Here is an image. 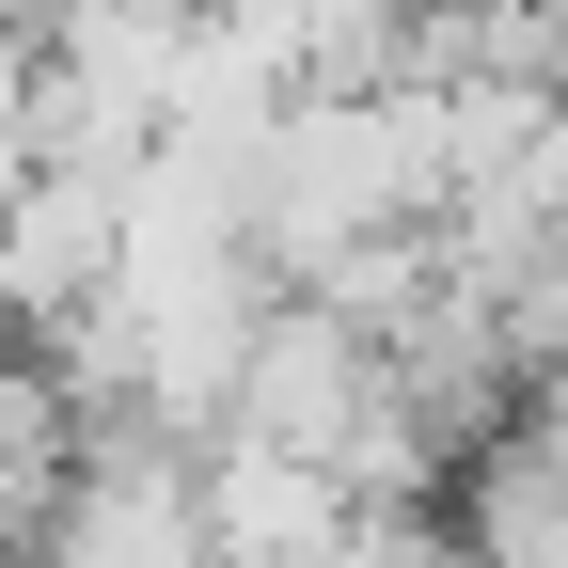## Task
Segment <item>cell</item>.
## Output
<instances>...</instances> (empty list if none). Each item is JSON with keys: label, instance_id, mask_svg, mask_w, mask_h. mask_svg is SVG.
<instances>
[{"label": "cell", "instance_id": "6da1fadb", "mask_svg": "<svg viewBox=\"0 0 568 568\" xmlns=\"http://www.w3.org/2000/svg\"><path fill=\"white\" fill-rule=\"evenodd\" d=\"M489 316H506V347H521V364H568V222L506 268V301H489Z\"/></svg>", "mask_w": 568, "mask_h": 568}, {"label": "cell", "instance_id": "7a4b0ae2", "mask_svg": "<svg viewBox=\"0 0 568 568\" xmlns=\"http://www.w3.org/2000/svg\"><path fill=\"white\" fill-rule=\"evenodd\" d=\"M506 426L552 458V489H568V364H521V395H506Z\"/></svg>", "mask_w": 568, "mask_h": 568}, {"label": "cell", "instance_id": "3957f363", "mask_svg": "<svg viewBox=\"0 0 568 568\" xmlns=\"http://www.w3.org/2000/svg\"><path fill=\"white\" fill-rule=\"evenodd\" d=\"M537 48H552V95H568V0H537Z\"/></svg>", "mask_w": 568, "mask_h": 568}]
</instances>
